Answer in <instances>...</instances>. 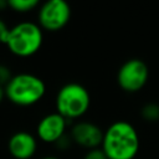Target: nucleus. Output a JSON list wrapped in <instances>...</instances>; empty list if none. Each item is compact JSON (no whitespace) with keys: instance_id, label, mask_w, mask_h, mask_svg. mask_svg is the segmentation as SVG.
<instances>
[{"instance_id":"1","label":"nucleus","mask_w":159,"mask_h":159,"mask_svg":"<svg viewBox=\"0 0 159 159\" xmlns=\"http://www.w3.org/2000/svg\"><path fill=\"white\" fill-rule=\"evenodd\" d=\"M101 148L108 159H134L139 152L138 132L129 122L117 120L103 132Z\"/></svg>"},{"instance_id":"2","label":"nucleus","mask_w":159,"mask_h":159,"mask_svg":"<svg viewBox=\"0 0 159 159\" xmlns=\"http://www.w3.org/2000/svg\"><path fill=\"white\" fill-rule=\"evenodd\" d=\"M46 87L41 78L30 73H19L7 82L6 97L15 104L31 106L37 103L45 94Z\"/></svg>"},{"instance_id":"3","label":"nucleus","mask_w":159,"mask_h":159,"mask_svg":"<svg viewBox=\"0 0 159 159\" xmlns=\"http://www.w3.org/2000/svg\"><path fill=\"white\" fill-rule=\"evenodd\" d=\"M89 104V92L86 87L76 82H71L62 86L56 96L57 113L67 120L82 117L88 111Z\"/></svg>"},{"instance_id":"4","label":"nucleus","mask_w":159,"mask_h":159,"mask_svg":"<svg viewBox=\"0 0 159 159\" xmlns=\"http://www.w3.org/2000/svg\"><path fill=\"white\" fill-rule=\"evenodd\" d=\"M6 46L17 56H31L37 52L42 45V31L39 25L25 21L9 30Z\"/></svg>"},{"instance_id":"5","label":"nucleus","mask_w":159,"mask_h":159,"mask_svg":"<svg viewBox=\"0 0 159 159\" xmlns=\"http://www.w3.org/2000/svg\"><path fill=\"white\" fill-rule=\"evenodd\" d=\"M148 77L149 70L147 63L139 58H130L119 67L117 82L123 91L134 93L145 86Z\"/></svg>"},{"instance_id":"6","label":"nucleus","mask_w":159,"mask_h":159,"mask_svg":"<svg viewBox=\"0 0 159 159\" xmlns=\"http://www.w3.org/2000/svg\"><path fill=\"white\" fill-rule=\"evenodd\" d=\"M71 17V7L65 0H48L39 10V22L47 31L63 29Z\"/></svg>"},{"instance_id":"7","label":"nucleus","mask_w":159,"mask_h":159,"mask_svg":"<svg viewBox=\"0 0 159 159\" xmlns=\"http://www.w3.org/2000/svg\"><path fill=\"white\" fill-rule=\"evenodd\" d=\"M71 139L76 144L89 150L99 148V145H102L103 132L94 123L78 122L71 129Z\"/></svg>"},{"instance_id":"8","label":"nucleus","mask_w":159,"mask_h":159,"mask_svg":"<svg viewBox=\"0 0 159 159\" xmlns=\"http://www.w3.org/2000/svg\"><path fill=\"white\" fill-rule=\"evenodd\" d=\"M67 119L61 114L50 113L45 116L37 124V135L42 142L56 143L65 135Z\"/></svg>"},{"instance_id":"9","label":"nucleus","mask_w":159,"mask_h":159,"mask_svg":"<svg viewBox=\"0 0 159 159\" xmlns=\"http://www.w3.org/2000/svg\"><path fill=\"white\" fill-rule=\"evenodd\" d=\"M36 139L27 132H17L9 140V150L16 159H29L36 152Z\"/></svg>"},{"instance_id":"10","label":"nucleus","mask_w":159,"mask_h":159,"mask_svg":"<svg viewBox=\"0 0 159 159\" xmlns=\"http://www.w3.org/2000/svg\"><path fill=\"white\" fill-rule=\"evenodd\" d=\"M140 114L148 122H157L159 120V106L155 103H147L143 106Z\"/></svg>"},{"instance_id":"11","label":"nucleus","mask_w":159,"mask_h":159,"mask_svg":"<svg viewBox=\"0 0 159 159\" xmlns=\"http://www.w3.org/2000/svg\"><path fill=\"white\" fill-rule=\"evenodd\" d=\"M39 4L37 0H9L7 5L11 6L14 10L20 11V12H25V11H30L34 7H36Z\"/></svg>"},{"instance_id":"12","label":"nucleus","mask_w":159,"mask_h":159,"mask_svg":"<svg viewBox=\"0 0 159 159\" xmlns=\"http://www.w3.org/2000/svg\"><path fill=\"white\" fill-rule=\"evenodd\" d=\"M83 159H108V158L102 148H94V149H89Z\"/></svg>"},{"instance_id":"13","label":"nucleus","mask_w":159,"mask_h":159,"mask_svg":"<svg viewBox=\"0 0 159 159\" xmlns=\"http://www.w3.org/2000/svg\"><path fill=\"white\" fill-rule=\"evenodd\" d=\"M11 80V73L9 71V68L6 66L0 65V86H2V83H6Z\"/></svg>"},{"instance_id":"14","label":"nucleus","mask_w":159,"mask_h":159,"mask_svg":"<svg viewBox=\"0 0 159 159\" xmlns=\"http://www.w3.org/2000/svg\"><path fill=\"white\" fill-rule=\"evenodd\" d=\"M9 27L6 26V24L0 20V42L5 43L6 42V39H7V35H9Z\"/></svg>"},{"instance_id":"15","label":"nucleus","mask_w":159,"mask_h":159,"mask_svg":"<svg viewBox=\"0 0 159 159\" xmlns=\"http://www.w3.org/2000/svg\"><path fill=\"white\" fill-rule=\"evenodd\" d=\"M4 94H5V89L2 88V86H0V102H1V99L4 98Z\"/></svg>"},{"instance_id":"16","label":"nucleus","mask_w":159,"mask_h":159,"mask_svg":"<svg viewBox=\"0 0 159 159\" xmlns=\"http://www.w3.org/2000/svg\"><path fill=\"white\" fill-rule=\"evenodd\" d=\"M6 4H7V2H5L4 0H0V7H4Z\"/></svg>"},{"instance_id":"17","label":"nucleus","mask_w":159,"mask_h":159,"mask_svg":"<svg viewBox=\"0 0 159 159\" xmlns=\"http://www.w3.org/2000/svg\"><path fill=\"white\" fill-rule=\"evenodd\" d=\"M41 159H58L56 157H45V158H41Z\"/></svg>"}]
</instances>
